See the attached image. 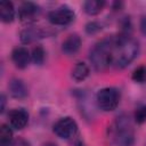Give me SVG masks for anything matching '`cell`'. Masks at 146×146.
<instances>
[{
  "label": "cell",
  "instance_id": "1",
  "mask_svg": "<svg viewBox=\"0 0 146 146\" xmlns=\"http://www.w3.org/2000/svg\"><path fill=\"white\" fill-rule=\"evenodd\" d=\"M139 54V43L130 34L120 33L114 35L112 49V66L115 68L127 67Z\"/></svg>",
  "mask_w": 146,
  "mask_h": 146
},
{
  "label": "cell",
  "instance_id": "2",
  "mask_svg": "<svg viewBox=\"0 0 146 146\" xmlns=\"http://www.w3.org/2000/svg\"><path fill=\"white\" fill-rule=\"evenodd\" d=\"M114 35L99 41L90 51V62L97 72L106 71L112 66V49Z\"/></svg>",
  "mask_w": 146,
  "mask_h": 146
},
{
  "label": "cell",
  "instance_id": "3",
  "mask_svg": "<svg viewBox=\"0 0 146 146\" xmlns=\"http://www.w3.org/2000/svg\"><path fill=\"white\" fill-rule=\"evenodd\" d=\"M110 138L117 146H132L135 132L127 115H120L110 128Z\"/></svg>",
  "mask_w": 146,
  "mask_h": 146
},
{
  "label": "cell",
  "instance_id": "4",
  "mask_svg": "<svg viewBox=\"0 0 146 146\" xmlns=\"http://www.w3.org/2000/svg\"><path fill=\"white\" fill-rule=\"evenodd\" d=\"M120 99H121L120 91L112 87H106L100 89L96 96L97 105L104 112L114 111L119 106Z\"/></svg>",
  "mask_w": 146,
  "mask_h": 146
},
{
  "label": "cell",
  "instance_id": "5",
  "mask_svg": "<svg viewBox=\"0 0 146 146\" xmlns=\"http://www.w3.org/2000/svg\"><path fill=\"white\" fill-rule=\"evenodd\" d=\"M52 130L57 137L63 139H71L78 133L79 127L74 119H72L71 116H65L59 119L54 124Z\"/></svg>",
  "mask_w": 146,
  "mask_h": 146
},
{
  "label": "cell",
  "instance_id": "6",
  "mask_svg": "<svg viewBox=\"0 0 146 146\" xmlns=\"http://www.w3.org/2000/svg\"><path fill=\"white\" fill-rule=\"evenodd\" d=\"M75 18V13L68 6H60L48 14V21L52 25L65 26L71 24Z\"/></svg>",
  "mask_w": 146,
  "mask_h": 146
},
{
  "label": "cell",
  "instance_id": "7",
  "mask_svg": "<svg viewBox=\"0 0 146 146\" xmlns=\"http://www.w3.org/2000/svg\"><path fill=\"white\" fill-rule=\"evenodd\" d=\"M40 7L32 2V1H25L23 2L18 8V18L23 23H32L34 22L38 16L40 15Z\"/></svg>",
  "mask_w": 146,
  "mask_h": 146
},
{
  "label": "cell",
  "instance_id": "8",
  "mask_svg": "<svg viewBox=\"0 0 146 146\" xmlns=\"http://www.w3.org/2000/svg\"><path fill=\"white\" fill-rule=\"evenodd\" d=\"M10 127L16 130H22L29 123V113L25 108H14L8 114Z\"/></svg>",
  "mask_w": 146,
  "mask_h": 146
},
{
  "label": "cell",
  "instance_id": "9",
  "mask_svg": "<svg viewBox=\"0 0 146 146\" xmlns=\"http://www.w3.org/2000/svg\"><path fill=\"white\" fill-rule=\"evenodd\" d=\"M47 35H48V33L43 29L31 26V27H26V29L21 31L19 39H21V41L23 43L29 44V43H33V42H35V41H38L40 39H43Z\"/></svg>",
  "mask_w": 146,
  "mask_h": 146
},
{
  "label": "cell",
  "instance_id": "10",
  "mask_svg": "<svg viewBox=\"0 0 146 146\" xmlns=\"http://www.w3.org/2000/svg\"><path fill=\"white\" fill-rule=\"evenodd\" d=\"M11 60L17 68H25L31 62V54L23 46L16 47L11 51Z\"/></svg>",
  "mask_w": 146,
  "mask_h": 146
},
{
  "label": "cell",
  "instance_id": "11",
  "mask_svg": "<svg viewBox=\"0 0 146 146\" xmlns=\"http://www.w3.org/2000/svg\"><path fill=\"white\" fill-rule=\"evenodd\" d=\"M81 38L78 34H70L62 43V50L66 55H74L81 48Z\"/></svg>",
  "mask_w": 146,
  "mask_h": 146
},
{
  "label": "cell",
  "instance_id": "12",
  "mask_svg": "<svg viewBox=\"0 0 146 146\" xmlns=\"http://www.w3.org/2000/svg\"><path fill=\"white\" fill-rule=\"evenodd\" d=\"M16 11L11 1H0V19L3 23H11L15 19Z\"/></svg>",
  "mask_w": 146,
  "mask_h": 146
},
{
  "label": "cell",
  "instance_id": "13",
  "mask_svg": "<svg viewBox=\"0 0 146 146\" xmlns=\"http://www.w3.org/2000/svg\"><path fill=\"white\" fill-rule=\"evenodd\" d=\"M8 88H9L10 95L14 98L22 99V98H25L27 96V88H26L25 83L19 79H13L9 82Z\"/></svg>",
  "mask_w": 146,
  "mask_h": 146
},
{
  "label": "cell",
  "instance_id": "14",
  "mask_svg": "<svg viewBox=\"0 0 146 146\" xmlns=\"http://www.w3.org/2000/svg\"><path fill=\"white\" fill-rule=\"evenodd\" d=\"M105 5L106 2L104 0H87L83 3V10L86 14L90 16H95L104 9Z\"/></svg>",
  "mask_w": 146,
  "mask_h": 146
},
{
  "label": "cell",
  "instance_id": "15",
  "mask_svg": "<svg viewBox=\"0 0 146 146\" xmlns=\"http://www.w3.org/2000/svg\"><path fill=\"white\" fill-rule=\"evenodd\" d=\"M89 73H90L89 66L83 62H79V63H76V65L74 66V68L72 71V78L75 81L80 82V81L86 80L88 78Z\"/></svg>",
  "mask_w": 146,
  "mask_h": 146
},
{
  "label": "cell",
  "instance_id": "16",
  "mask_svg": "<svg viewBox=\"0 0 146 146\" xmlns=\"http://www.w3.org/2000/svg\"><path fill=\"white\" fill-rule=\"evenodd\" d=\"M13 130L9 125L2 124L0 128V146H10L13 143Z\"/></svg>",
  "mask_w": 146,
  "mask_h": 146
},
{
  "label": "cell",
  "instance_id": "17",
  "mask_svg": "<svg viewBox=\"0 0 146 146\" xmlns=\"http://www.w3.org/2000/svg\"><path fill=\"white\" fill-rule=\"evenodd\" d=\"M44 50L41 46H35L31 52V60L35 65H41L44 62Z\"/></svg>",
  "mask_w": 146,
  "mask_h": 146
},
{
  "label": "cell",
  "instance_id": "18",
  "mask_svg": "<svg viewBox=\"0 0 146 146\" xmlns=\"http://www.w3.org/2000/svg\"><path fill=\"white\" fill-rule=\"evenodd\" d=\"M132 80L137 83H145L146 82V65H140L138 66L131 75Z\"/></svg>",
  "mask_w": 146,
  "mask_h": 146
},
{
  "label": "cell",
  "instance_id": "19",
  "mask_svg": "<svg viewBox=\"0 0 146 146\" xmlns=\"http://www.w3.org/2000/svg\"><path fill=\"white\" fill-rule=\"evenodd\" d=\"M133 119L138 124H143L146 122V106H139L133 114Z\"/></svg>",
  "mask_w": 146,
  "mask_h": 146
},
{
  "label": "cell",
  "instance_id": "20",
  "mask_svg": "<svg viewBox=\"0 0 146 146\" xmlns=\"http://www.w3.org/2000/svg\"><path fill=\"white\" fill-rule=\"evenodd\" d=\"M102 30V25L97 22H90L86 25V32L88 34H95Z\"/></svg>",
  "mask_w": 146,
  "mask_h": 146
},
{
  "label": "cell",
  "instance_id": "21",
  "mask_svg": "<svg viewBox=\"0 0 146 146\" xmlns=\"http://www.w3.org/2000/svg\"><path fill=\"white\" fill-rule=\"evenodd\" d=\"M10 146H31V144H30V141H27L24 138H16L13 140Z\"/></svg>",
  "mask_w": 146,
  "mask_h": 146
},
{
  "label": "cell",
  "instance_id": "22",
  "mask_svg": "<svg viewBox=\"0 0 146 146\" xmlns=\"http://www.w3.org/2000/svg\"><path fill=\"white\" fill-rule=\"evenodd\" d=\"M139 29H140V32L143 33V35L146 36V16H141L140 22H139Z\"/></svg>",
  "mask_w": 146,
  "mask_h": 146
},
{
  "label": "cell",
  "instance_id": "23",
  "mask_svg": "<svg viewBox=\"0 0 146 146\" xmlns=\"http://www.w3.org/2000/svg\"><path fill=\"white\" fill-rule=\"evenodd\" d=\"M0 102H1V106H0V112L2 113L5 111V106H6V96L5 95H1L0 97Z\"/></svg>",
  "mask_w": 146,
  "mask_h": 146
},
{
  "label": "cell",
  "instance_id": "24",
  "mask_svg": "<svg viewBox=\"0 0 146 146\" xmlns=\"http://www.w3.org/2000/svg\"><path fill=\"white\" fill-rule=\"evenodd\" d=\"M42 146H57V145L54 144V143H46V144H43Z\"/></svg>",
  "mask_w": 146,
  "mask_h": 146
},
{
  "label": "cell",
  "instance_id": "25",
  "mask_svg": "<svg viewBox=\"0 0 146 146\" xmlns=\"http://www.w3.org/2000/svg\"><path fill=\"white\" fill-rule=\"evenodd\" d=\"M78 146H84V145H82V144H79V145H78Z\"/></svg>",
  "mask_w": 146,
  "mask_h": 146
},
{
  "label": "cell",
  "instance_id": "26",
  "mask_svg": "<svg viewBox=\"0 0 146 146\" xmlns=\"http://www.w3.org/2000/svg\"><path fill=\"white\" fill-rule=\"evenodd\" d=\"M145 146H146V145H145Z\"/></svg>",
  "mask_w": 146,
  "mask_h": 146
}]
</instances>
